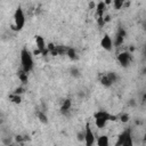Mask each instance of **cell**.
<instances>
[{
	"label": "cell",
	"instance_id": "obj_1",
	"mask_svg": "<svg viewBox=\"0 0 146 146\" xmlns=\"http://www.w3.org/2000/svg\"><path fill=\"white\" fill-rule=\"evenodd\" d=\"M21 65H22V68L27 73H30L33 70V66H34L33 56L27 48H23L21 50Z\"/></svg>",
	"mask_w": 146,
	"mask_h": 146
},
{
	"label": "cell",
	"instance_id": "obj_2",
	"mask_svg": "<svg viewBox=\"0 0 146 146\" xmlns=\"http://www.w3.org/2000/svg\"><path fill=\"white\" fill-rule=\"evenodd\" d=\"M26 18H25V14L24 10L21 6H18L14 13V24L11 25V30L14 31H22L24 25H25Z\"/></svg>",
	"mask_w": 146,
	"mask_h": 146
},
{
	"label": "cell",
	"instance_id": "obj_3",
	"mask_svg": "<svg viewBox=\"0 0 146 146\" xmlns=\"http://www.w3.org/2000/svg\"><path fill=\"white\" fill-rule=\"evenodd\" d=\"M116 145H117V146H132V145H133L132 135H131V129H125L123 132H121V133L119 135Z\"/></svg>",
	"mask_w": 146,
	"mask_h": 146
},
{
	"label": "cell",
	"instance_id": "obj_4",
	"mask_svg": "<svg viewBox=\"0 0 146 146\" xmlns=\"http://www.w3.org/2000/svg\"><path fill=\"white\" fill-rule=\"evenodd\" d=\"M84 135H86V138H84V144L87 146H91L96 143V137H95V133L94 131L91 130V127L89 123L86 124V128H84Z\"/></svg>",
	"mask_w": 146,
	"mask_h": 146
},
{
	"label": "cell",
	"instance_id": "obj_5",
	"mask_svg": "<svg viewBox=\"0 0 146 146\" xmlns=\"http://www.w3.org/2000/svg\"><path fill=\"white\" fill-rule=\"evenodd\" d=\"M116 58H117V62L120 63V65H121L122 67H128V66L130 65V63H131V55H130V52H128V51H122V52H120Z\"/></svg>",
	"mask_w": 146,
	"mask_h": 146
},
{
	"label": "cell",
	"instance_id": "obj_6",
	"mask_svg": "<svg viewBox=\"0 0 146 146\" xmlns=\"http://www.w3.org/2000/svg\"><path fill=\"white\" fill-rule=\"evenodd\" d=\"M94 117H102V119L106 120L107 122L108 121L110 122H114V121L119 120V116H116V115H114V114H112V113H110L107 111H98V112H96L94 114Z\"/></svg>",
	"mask_w": 146,
	"mask_h": 146
},
{
	"label": "cell",
	"instance_id": "obj_7",
	"mask_svg": "<svg viewBox=\"0 0 146 146\" xmlns=\"http://www.w3.org/2000/svg\"><path fill=\"white\" fill-rule=\"evenodd\" d=\"M100 47L106 51H112L114 47V42L108 34H104L103 38L100 39Z\"/></svg>",
	"mask_w": 146,
	"mask_h": 146
},
{
	"label": "cell",
	"instance_id": "obj_8",
	"mask_svg": "<svg viewBox=\"0 0 146 146\" xmlns=\"http://www.w3.org/2000/svg\"><path fill=\"white\" fill-rule=\"evenodd\" d=\"M35 44H36V49L40 50L41 55L46 56L47 54H49V50L47 48V44L44 42V39L41 36V35H36L35 36Z\"/></svg>",
	"mask_w": 146,
	"mask_h": 146
},
{
	"label": "cell",
	"instance_id": "obj_9",
	"mask_svg": "<svg viewBox=\"0 0 146 146\" xmlns=\"http://www.w3.org/2000/svg\"><path fill=\"white\" fill-rule=\"evenodd\" d=\"M124 38H125V31L122 27H120L119 31H117V33H116V35H115V40L113 41L114 42V46L115 47L121 46L123 43V41H124Z\"/></svg>",
	"mask_w": 146,
	"mask_h": 146
},
{
	"label": "cell",
	"instance_id": "obj_10",
	"mask_svg": "<svg viewBox=\"0 0 146 146\" xmlns=\"http://www.w3.org/2000/svg\"><path fill=\"white\" fill-rule=\"evenodd\" d=\"M71 107H72V100H71V98H65L62 102V105H60V112H62V114L66 115L71 111Z\"/></svg>",
	"mask_w": 146,
	"mask_h": 146
},
{
	"label": "cell",
	"instance_id": "obj_11",
	"mask_svg": "<svg viewBox=\"0 0 146 146\" xmlns=\"http://www.w3.org/2000/svg\"><path fill=\"white\" fill-rule=\"evenodd\" d=\"M106 8H107V6L105 5V2H104L103 0L98 1V2L96 3V6H95L97 17H98V16H104V13L106 11Z\"/></svg>",
	"mask_w": 146,
	"mask_h": 146
},
{
	"label": "cell",
	"instance_id": "obj_12",
	"mask_svg": "<svg viewBox=\"0 0 146 146\" xmlns=\"http://www.w3.org/2000/svg\"><path fill=\"white\" fill-rule=\"evenodd\" d=\"M96 144L98 146H108L110 144V140H108V137L106 135H102L99 137H97V140H96Z\"/></svg>",
	"mask_w": 146,
	"mask_h": 146
},
{
	"label": "cell",
	"instance_id": "obj_13",
	"mask_svg": "<svg viewBox=\"0 0 146 146\" xmlns=\"http://www.w3.org/2000/svg\"><path fill=\"white\" fill-rule=\"evenodd\" d=\"M99 81H100V83H102L104 87H106V88H108V87H111V86L113 84V82L110 80V78L107 76V74H103V75L100 76Z\"/></svg>",
	"mask_w": 146,
	"mask_h": 146
},
{
	"label": "cell",
	"instance_id": "obj_14",
	"mask_svg": "<svg viewBox=\"0 0 146 146\" xmlns=\"http://www.w3.org/2000/svg\"><path fill=\"white\" fill-rule=\"evenodd\" d=\"M66 56L72 59V60H75L78 58V55H76V50L72 47H67V51H66Z\"/></svg>",
	"mask_w": 146,
	"mask_h": 146
},
{
	"label": "cell",
	"instance_id": "obj_15",
	"mask_svg": "<svg viewBox=\"0 0 146 146\" xmlns=\"http://www.w3.org/2000/svg\"><path fill=\"white\" fill-rule=\"evenodd\" d=\"M47 48L49 50V54L52 55V56H58V50H57V46L54 44L52 42H49L47 44Z\"/></svg>",
	"mask_w": 146,
	"mask_h": 146
},
{
	"label": "cell",
	"instance_id": "obj_16",
	"mask_svg": "<svg viewBox=\"0 0 146 146\" xmlns=\"http://www.w3.org/2000/svg\"><path fill=\"white\" fill-rule=\"evenodd\" d=\"M9 100L11 103H14V104H21L22 103V96L13 92V94L9 95Z\"/></svg>",
	"mask_w": 146,
	"mask_h": 146
},
{
	"label": "cell",
	"instance_id": "obj_17",
	"mask_svg": "<svg viewBox=\"0 0 146 146\" xmlns=\"http://www.w3.org/2000/svg\"><path fill=\"white\" fill-rule=\"evenodd\" d=\"M95 124H96L97 128L104 129L106 127V124H107V121L104 120V119H102V117H95Z\"/></svg>",
	"mask_w": 146,
	"mask_h": 146
},
{
	"label": "cell",
	"instance_id": "obj_18",
	"mask_svg": "<svg viewBox=\"0 0 146 146\" xmlns=\"http://www.w3.org/2000/svg\"><path fill=\"white\" fill-rule=\"evenodd\" d=\"M27 72H25L23 68H21L19 71H18V78H19V80H21V82H23V83H26L27 82Z\"/></svg>",
	"mask_w": 146,
	"mask_h": 146
},
{
	"label": "cell",
	"instance_id": "obj_19",
	"mask_svg": "<svg viewBox=\"0 0 146 146\" xmlns=\"http://www.w3.org/2000/svg\"><path fill=\"white\" fill-rule=\"evenodd\" d=\"M127 0H113V7H114V9L115 10H120L122 7H123V5H124V2H125Z\"/></svg>",
	"mask_w": 146,
	"mask_h": 146
},
{
	"label": "cell",
	"instance_id": "obj_20",
	"mask_svg": "<svg viewBox=\"0 0 146 146\" xmlns=\"http://www.w3.org/2000/svg\"><path fill=\"white\" fill-rule=\"evenodd\" d=\"M36 116H38V119H39L40 122H42V123H48V116L46 115V113L39 111V112L36 113Z\"/></svg>",
	"mask_w": 146,
	"mask_h": 146
},
{
	"label": "cell",
	"instance_id": "obj_21",
	"mask_svg": "<svg viewBox=\"0 0 146 146\" xmlns=\"http://www.w3.org/2000/svg\"><path fill=\"white\" fill-rule=\"evenodd\" d=\"M107 74V76L110 78V80L113 82V83H115L116 81H117V74L115 73V72H108V73H106Z\"/></svg>",
	"mask_w": 146,
	"mask_h": 146
},
{
	"label": "cell",
	"instance_id": "obj_22",
	"mask_svg": "<svg viewBox=\"0 0 146 146\" xmlns=\"http://www.w3.org/2000/svg\"><path fill=\"white\" fill-rule=\"evenodd\" d=\"M57 50H58V55H66L67 47L66 46H57Z\"/></svg>",
	"mask_w": 146,
	"mask_h": 146
},
{
	"label": "cell",
	"instance_id": "obj_23",
	"mask_svg": "<svg viewBox=\"0 0 146 146\" xmlns=\"http://www.w3.org/2000/svg\"><path fill=\"white\" fill-rule=\"evenodd\" d=\"M119 120H120L122 123H127V122L130 120V116H129V114H122V115L119 116Z\"/></svg>",
	"mask_w": 146,
	"mask_h": 146
},
{
	"label": "cell",
	"instance_id": "obj_24",
	"mask_svg": "<svg viewBox=\"0 0 146 146\" xmlns=\"http://www.w3.org/2000/svg\"><path fill=\"white\" fill-rule=\"evenodd\" d=\"M97 23H98V25L100 26V27H103L106 23H105V21H104V16H98L97 17Z\"/></svg>",
	"mask_w": 146,
	"mask_h": 146
},
{
	"label": "cell",
	"instance_id": "obj_25",
	"mask_svg": "<svg viewBox=\"0 0 146 146\" xmlns=\"http://www.w3.org/2000/svg\"><path fill=\"white\" fill-rule=\"evenodd\" d=\"M84 138H86L84 131H80V132H78V140H79V141H84Z\"/></svg>",
	"mask_w": 146,
	"mask_h": 146
},
{
	"label": "cell",
	"instance_id": "obj_26",
	"mask_svg": "<svg viewBox=\"0 0 146 146\" xmlns=\"http://www.w3.org/2000/svg\"><path fill=\"white\" fill-rule=\"evenodd\" d=\"M71 74H72L74 78L80 76V72H79V70H78V68H75V67H73V68L71 70Z\"/></svg>",
	"mask_w": 146,
	"mask_h": 146
},
{
	"label": "cell",
	"instance_id": "obj_27",
	"mask_svg": "<svg viewBox=\"0 0 146 146\" xmlns=\"http://www.w3.org/2000/svg\"><path fill=\"white\" fill-rule=\"evenodd\" d=\"M24 91H25V89H24L23 87H18V88H16V89L14 90V94H17V95H22Z\"/></svg>",
	"mask_w": 146,
	"mask_h": 146
},
{
	"label": "cell",
	"instance_id": "obj_28",
	"mask_svg": "<svg viewBox=\"0 0 146 146\" xmlns=\"http://www.w3.org/2000/svg\"><path fill=\"white\" fill-rule=\"evenodd\" d=\"M104 2H105V5L106 6H111L112 3H113V0H103Z\"/></svg>",
	"mask_w": 146,
	"mask_h": 146
},
{
	"label": "cell",
	"instance_id": "obj_29",
	"mask_svg": "<svg viewBox=\"0 0 146 146\" xmlns=\"http://www.w3.org/2000/svg\"><path fill=\"white\" fill-rule=\"evenodd\" d=\"M104 21H105V23L110 22V21H111V15H106V16L104 17Z\"/></svg>",
	"mask_w": 146,
	"mask_h": 146
},
{
	"label": "cell",
	"instance_id": "obj_30",
	"mask_svg": "<svg viewBox=\"0 0 146 146\" xmlns=\"http://www.w3.org/2000/svg\"><path fill=\"white\" fill-rule=\"evenodd\" d=\"M143 102H146V95H144V98H143Z\"/></svg>",
	"mask_w": 146,
	"mask_h": 146
},
{
	"label": "cell",
	"instance_id": "obj_31",
	"mask_svg": "<svg viewBox=\"0 0 146 146\" xmlns=\"http://www.w3.org/2000/svg\"><path fill=\"white\" fill-rule=\"evenodd\" d=\"M144 51H145V55H146V44H145V48H144Z\"/></svg>",
	"mask_w": 146,
	"mask_h": 146
}]
</instances>
